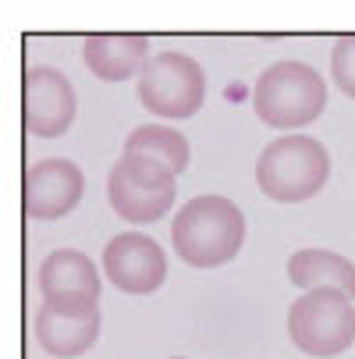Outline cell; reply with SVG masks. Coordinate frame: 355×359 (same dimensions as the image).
Returning <instances> with one entry per match:
<instances>
[{"label": "cell", "instance_id": "6da1fadb", "mask_svg": "<svg viewBox=\"0 0 355 359\" xmlns=\"http://www.w3.org/2000/svg\"><path fill=\"white\" fill-rule=\"evenodd\" d=\"M171 242L188 267H224L245 242V214L228 196H195L174 214Z\"/></svg>", "mask_w": 355, "mask_h": 359}, {"label": "cell", "instance_id": "7a4b0ae2", "mask_svg": "<svg viewBox=\"0 0 355 359\" xmlns=\"http://www.w3.org/2000/svg\"><path fill=\"white\" fill-rule=\"evenodd\" d=\"M252 107L270 128H302L323 114L327 86L320 72L306 61H277L252 86Z\"/></svg>", "mask_w": 355, "mask_h": 359}, {"label": "cell", "instance_id": "3957f363", "mask_svg": "<svg viewBox=\"0 0 355 359\" xmlns=\"http://www.w3.org/2000/svg\"><path fill=\"white\" fill-rule=\"evenodd\" d=\"M330 175V153L313 135H281L263 146L256 161V185L277 203L313 199Z\"/></svg>", "mask_w": 355, "mask_h": 359}, {"label": "cell", "instance_id": "277c9868", "mask_svg": "<svg viewBox=\"0 0 355 359\" xmlns=\"http://www.w3.org/2000/svg\"><path fill=\"white\" fill-rule=\"evenodd\" d=\"M288 334L298 352L313 359L341 355L355 341V306L337 288L302 292L288 310Z\"/></svg>", "mask_w": 355, "mask_h": 359}, {"label": "cell", "instance_id": "5b68a950", "mask_svg": "<svg viewBox=\"0 0 355 359\" xmlns=\"http://www.w3.org/2000/svg\"><path fill=\"white\" fill-rule=\"evenodd\" d=\"M178 196V175L149 157H125L111 168L107 199L121 221L128 224H153L171 214Z\"/></svg>", "mask_w": 355, "mask_h": 359}, {"label": "cell", "instance_id": "8992f818", "mask_svg": "<svg viewBox=\"0 0 355 359\" xmlns=\"http://www.w3.org/2000/svg\"><path fill=\"white\" fill-rule=\"evenodd\" d=\"M139 100L149 114L181 121L199 114L202 100H207V72L199 68L195 57L181 50H164V54L149 57V65L139 75Z\"/></svg>", "mask_w": 355, "mask_h": 359}, {"label": "cell", "instance_id": "52a82bcc", "mask_svg": "<svg viewBox=\"0 0 355 359\" xmlns=\"http://www.w3.org/2000/svg\"><path fill=\"white\" fill-rule=\"evenodd\" d=\"M39 295L57 313L99 310V271L78 249H54L39 264Z\"/></svg>", "mask_w": 355, "mask_h": 359}, {"label": "cell", "instance_id": "ba28073f", "mask_svg": "<svg viewBox=\"0 0 355 359\" xmlns=\"http://www.w3.org/2000/svg\"><path fill=\"white\" fill-rule=\"evenodd\" d=\"M78 111L75 89L68 82L64 72L50 68V65H36L25 72L22 79V121L32 135L39 139H57L71 128Z\"/></svg>", "mask_w": 355, "mask_h": 359}, {"label": "cell", "instance_id": "9c48e42d", "mask_svg": "<svg viewBox=\"0 0 355 359\" xmlns=\"http://www.w3.org/2000/svg\"><path fill=\"white\" fill-rule=\"evenodd\" d=\"M104 274L128 295H153L167 281L164 245L142 231H121L104 245Z\"/></svg>", "mask_w": 355, "mask_h": 359}, {"label": "cell", "instance_id": "30bf717a", "mask_svg": "<svg viewBox=\"0 0 355 359\" xmlns=\"http://www.w3.org/2000/svg\"><path fill=\"white\" fill-rule=\"evenodd\" d=\"M85 192V175L75 161L50 157L25 171L22 178V210L32 221H57L68 217Z\"/></svg>", "mask_w": 355, "mask_h": 359}, {"label": "cell", "instance_id": "8fae6325", "mask_svg": "<svg viewBox=\"0 0 355 359\" xmlns=\"http://www.w3.org/2000/svg\"><path fill=\"white\" fill-rule=\"evenodd\" d=\"M85 68L104 82H125L149 65V39L142 32H92L82 43Z\"/></svg>", "mask_w": 355, "mask_h": 359}, {"label": "cell", "instance_id": "7c38bea8", "mask_svg": "<svg viewBox=\"0 0 355 359\" xmlns=\"http://www.w3.org/2000/svg\"><path fill=\"white\" fill-rule=\"evenodd\" d=\"M99 310H89V313H57L50 306H39L36 313V341L43 345V352L57 355V359H75V355H85L96 338H99Z\"/></svg>", "mask_w": 355, "mask_h": 359}, {"label": "cell", "instance_id": "4fadbf2b", "mask_svg": "<svg viewBox=\"0 0 355 359\" xmlns=\"http://www.w3.org/2000/svg\"><path fill=\"white\" fill-rule=\"evenodd\" d=\"M288 278L302 292L313 288H337L348 299H355V264L330 249H298L288 260Z\"/></svg>", "mask_w": 355, "mask_h": 359}, {"label": "cell", "instance_id": "5bb4252c", "mask_svg": "<svg viewBox=\"0 0 355 359\" xmlns=\"http://www.w3.org/2000/svg\"><path fill=\"white\" fill-rule=\"evenodd\" d=\"M125 153L128 157H149L164 164L171 175H181L192 161V149H188V139L171 128V125H139L132 128V135L125 139Z\"/></svg>", "mask_w": 355, "mask_h": 359}, {"label": "cell", "instance_id": "9a60e30c", "mask_svg": "<svg viewBox=\"0 0 355 359\" xmlns=\"http://www.w3.org/2000/svg\"><path fill=\"white\" fill-rule=\"evenodd\" d=\"M330 75H334V86L355 100V32L341 36L330 50Z\"/></svg>", "mask_w": 355, "mask_h": 359}, {"label": "cell", "instance_id": "2e32d148", "mask_svg": "<svg viewBox=\"0 0 355 359\" xmlns=\"http://www.w3.org/2000/svg\"><path fill=\"white\" fill-rule=\"evenodd\" d=\"M174 359H181V355H174Z\"/></svg>", "mask_w": 355, "mask_h": 359}]
</instances>
